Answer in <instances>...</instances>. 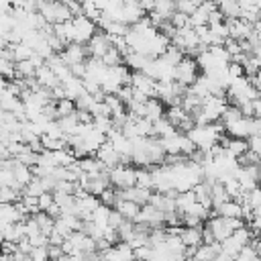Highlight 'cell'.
Instances as JSON below:
<instances>
[{
	"mask_svg": "<svg viewBox=\"0 0 261 261\" xmlns=\"http://www.w3.org/2000/svg\"><path fill=\"white\" fill-rule=\"evenodd\" d=\"M222 133H226L222 122H210V124H196L186 135L190 137V141L196 145L198 151L208 153L214 145H218L222 141Z\"/></svg>",
	"mask_w": 261,
	"mask_h": 261,
	"instance_id": "obj_1",
	"label": "cell"
},
{
	"mask_svg": "<svg viewBox=\"0 0 261 261\" xmlns=\"http://www.w3.org/2000/svg\"><path fill=\"white\" fill-rule=\"evenodd\" d=\"M226 96H230V98H232L234 106H241V104H245V102H253V100L261 98V94H259L257 86H255V84L251 82V77H247V75H245V77L234 80V82L228 86Z\"/></svg>",
	"mask_w": 261,
	"mask_h": 261,
	"instance_id": "obj_2",
	"label": "cell"
},
{
	"mask_svg": "<svg viewBox=\"0 0 261 261\" xmlns=\"http://www.w3.org/2000/svg\"><path fill=\"white\" fill-rule=\"evenodd\" d=\"M245 220L243 218H224V216H212L208 220V228L214 234L216 243H224L228 237H232V232L237 228H243Z\"/></svg>",
	"mask_w": 261,
	"mask_h": 261,
	"instance_id": "obj_3",
	"label": "cell"
},
{
	"mask_svg": "<svg viewBox=\"0 0 261 261\" xmlns=\"http://www.w3.org/2000/svg\"><path fill=\"white\" fill-rule=\"evenodd\" d=\"M39 12L43 14V18L49 24H61V22H67L73 18L69 6L63 2H57V0H41Z\"/></svg>",
	"mask_w": 261,
	"mask_h": 261,
	"instance_id": "obj_4",
	"label": "cell"
},
{
	"mask_svg": "<svg viewBox=\"0 0 261 261\" xmlns=\"http://www.w3.org/2000/svg\"><path fill=\"white\" fill-rule=\"evenodd\" d=\"M145 73L149 77H153L155 82H173L175 80V63H171L165 55L155 57L149 61Z\"/></svg>",
	"mask_w": 261,
	"mask_h": 261,
	"instance_id": "obj_5",
	"label": "cell"
},
{
	"mask_svg": "<svg viewBox=\"0 0 261 261\" xmlns=\"http://www.w3.org/2000/svg\"><path fill=\"white\" fill-rule=\"evenodd\" d=\"M198 71H200V65H198L196 57L186 55V57L175 65V82L181 84L184 88H190V86H194L196 80L200 77Z\"/></svg>",
	"mask_w": 261,
	"mask_h": 261,
	"instance_id": "obj_6",
	"label": "cell"
},
{
	"mask_svg": "<svg viewBox=\"0 0 261 261\" xmlns=\"http://www.w3.org/2000/svg\"><path fill=\"white\" fill-rule=\"evenodd\" d=\"M108 175H110L112 188H116V190H128L133 186H137V169L130 167L128 163H120V165L112 167L108 171Z\"/></svg>",
	"mask_w": 261,
	"mask_h": 261,
	"instance_id": "obj_7",
	"label": "cell"
},
{
	"mask_svg": "<svg viewBox=\"0 0 261 261\" xmlns=\"http://www.w3.org/2000/svg\"><path fill=\"white\" fill-rule=\"evenodd\" d=\"M73 31H75V43L80 45H88L92 41V37L100 31L98 24L94 20H90L88 16L80 14V16H73Z\"/></svg>",
	"mask_w": 261,
	"mask_h": 261,
	"instance_id": "obj_8",
	"label": "cell"
},
{
	"mask_svg": "<svg viewBox=\"0 0 261 261\" xmlns=\"http://www.w3.org/2000/svg\"><path fill=\"white\" fill-rule=\"evenodd\" d=\"M130 86H133L135 94H141L145 98H155L157 96V82L153 77H149L145 71H133Z\"/></svg>",
	"mask_w": 261,
	"mask_h": 261,
	"instance_id": "obj_9",
	"label": "cell"
},
{
	"mask_svg": "<svg viewBox=\"0 0 261 261\" xmlns=\"http://www.w3.org/2000/svg\"><path fill=\"white\" fill-rule=\"evenodd\" d=\"M228 137L232 139H249L251 135H255V118H249V116H241L239 120H232L228 124H224Z\"/></svg>",
	"mask_w": 261,
	"mask_h": 261,
	"instance_id": "obj_10",
	"label": "cell"
},
{
	"mask_svg": "<svg viewBox=\"0 0 261 261\" xmlns=\"http://www.w3.org/2000/svg\"><path fill=\"white\" fill-rule=\"evenodd\" d=\"M165 216H167V214L161 212L157 206L145 204V206H141V212H139V216H137L135 222L147 224V226H151V228H157V226H165Z\"/></svg>",
	"mask_w": 261,
	"mask_h": 261,
	"instance_id": "obj_11",
	"label": "cell"
},
{
	"mask_svg": "<svg viewBox=\"0 0 261 261\" xmlns=\"http://www.w3.org/2000/svg\"><path fill=\"white\" fill-rule=\"evenodd\" d=\"M104 261H137L135 259V249L128 243H116L110 249H106L104 253H100Z\"/></svg>",
	"mask_w": 261,
	"mask_h": 261,
	"instance_id": "obj_12",
	"label": "cell"
},
{
	"mask_svg": "<svg viewBox=\"0 0 261 261\" xmlns=\"http://www.w3.org/2000/svg\"><path fill=\"white\" fill-rule=\"evenodd\" d=\"M226 27H228V37L230 39H237V41H249V37L253 35V24L247 22L245 18H228L226 20Z\"/></svg>",
	"mask_w": 261,
	"mask_h": 261,
	"instance_id": "obj_13",
	"label": "cell"
},
{
	"mask_svg": "<svg viewBox=\"0 0 261 261\" xmlns=\"http://www.w3.org/2000/svg\"><path fill=\"white\" fill-rule=\"evenodd\" d=\"M86 47H88V55H90V57L102 59V57L106 55V51L112 47V41H110V37H108L104 31H98Z\"/></svg>",
	"mask_w": 261,
	"mask_h": 261,
	"instance_id": "obj_14",
	"label": "cell"
},
{
	"mask_svg": "<svg viewBox=\"0 0 261 261\" xmlns=\"http://www.w3.org/2000/svg\"><path fill=\"white\" fill-rule=\"evenodd\" d=\"M27 218H29V214L24 212L20 202H16V204H2L0 206V222L16 224V222H24Z\"/></svg>",
	"mask_w": 261,
	"mask_h": 261,
	"instance_id": "obj_15",
	"label": "cell"
},
{
	"mask_svg": "<svg viewBox=\"0 0 261 261\" xmlns=\"http://www.w3.org/2000/svg\"><path fill=\"white\" fill-rule=\"evenodd\" d=\"M59 55H61L63 61L71 67V65H77V63L88 61V59H86V55H88V47H86V45H80V43H71V45H67Z\"/></svg>",
	"mask_w": 261,
	"mask_h": 261,
	"instance_id": "obj_16",
	"label": "cell"
},
{
	"mask_svg": "<svg viewBox=\"0 0 261 261\" xmlns=\"http://www.w3.org/2000/svg\"><path fill=\"white\" fill-rule=\"evenodd\" d=\"M151 196H153L151 190L139 188V186H133V188H128V190H118V198L130 200V202H135V204H139V206L149 204V202H151Z\"/></svg>",
	"mask_w": 261,
	"mask_h": 261,
	"instance_id": "obj_17",
	"label": "cell"
},
{
	"mask_svg": "<svg viewBox=\"0 0 261 261\" xmlns=\"http://www.w3.org/2000/svg\"><path fill=\"white\" fill-rule=\"evenodd\" d=\"M96 157L106 165V169H108V171H110L112 167H116V165H120V163H122V157L114 151V147H112L110 143H104V145L96 151Z\"/></svg>",
	"mask_w": 261,
	"mask_h": 261,
	"instance_id": "obj_18",
	"label": "cell"
},
{
	"mask_svg": "<svg viewBox=\"0 0 261 261\" xmlns=\"http://www.w3.org/2000/svg\"><path fill=\"white\" fill-rule=\"evenodd\" d=\"M181 241L188 249H198L204 245V226H186L181 232Z\"/></svg>",
	"mask_w": 261,
	"mask_h": 261,
	"instance_id": "obj_19",
	"label": "cell"
},
{
	"mask_svg": "<svg viewBox=\"0 0 261 261\" xmlns=\"http://www.w3.org/2000/svg\"><path fill=\"white\" fill-rule=\"evenodd\" d=\"M212 216H224V218H243L245 216V208H243V204H239L237 200H228V202H224L222 206H218L214 212H212ZM210 216V218H212Z\"/></svg>",
	"mask_w": 261,
	"mask_h": 261,
	"instance_id": "obj_20",
	"label": "cell"
},
{
	"mask_svg": "<svg viewBox=\"0 0 261 261\" xmlns=\"http://www.w3.org/2000/svg\"><path fill=\"white\" fill-rule=\"evenodd\" d=\"M0 232H2V241L20 243L24 239V222H16V224L0 222Z\"/></svg>",
	"mask_w": 261,
	"mask_h": 261,
	"instance_id": "obj_21",
	"label": "cell"
},
{
	"mask_svg": "<svg viewBox=\"0 0 261 261\" xmlns=\"http://www.w3.org/2000/svg\"><path fill=\"white\" fill-rule=\"evenodd\" d=\"M77 167L82 173H88V175H100V173H106V165L94 155V157H84V159H77Z\"/></svg>",
	"mask_w": 261,
	"mask_h": 261,
	"instance_id": "obj_22",
	"label": "cell"
},
{
	"mask_svg": "<svg viewBox=\"0 0 261 261\" xmlns=\"http://www.w3.org/2000/svg\"><path fill=\"white\" fill-rule=\"evenodd\" d=\"M220 143H222L224 151H226L230 157H237V159H241V157L249 151V143H247L245 139H232V137H228V139H222Z\"/></svg>",
	"mask_w": 261,
	"mask_h": 261,
	"instance_id": "obj_23",
	"label": "cell"
},
{
	"mask_svg": "<svg viewBox=\"0 0 261 261\" xmlns=\"http://www.w3.org/2000/svg\"><path fill=\"white\" fill-rule=\"evenodd\" d=\"M114 210L120 212V216H122L124 220H133V222H135L137 216H139V212H141V206L135 204V202H130V200H122V198H118Z\"/></svg>",
	"mask_w": 261,
	"mask_h": 261,
	"instance_id": "obj_24",
	"label": "cell"
},
{
	"mask_svg": "<svg viewBox=\"0 0 261 261\" xmlns=\"http://www.w3.org/2000/svg\"><path fill=\"white\" fill-rule=\"evenodd\" d=\"M37 82H39V86L41 88H47V90H53V88H57L61 82L57 80V75L53 73V69L45 63L43 67H39V71H37Z\"/></svg>",
	"mask_w": 261,
	"mask_h": 261,
	"instance_id": "obj_25",
	"label": "cell"
},
{
	"mask_svg": "<svg viewBox=\"0 0 261 261\" xmlns=\"http://www.w3.org/2000/svg\"><path fill=\"white\" fill-rule=\"evenodd\" d=\"M220 253V243H212V245H200L194 251L192 261H216V255Z\"/></svg>",
	"mask_w": 261,
	"mask_h": 261,
	"instance_id": "obj_26",
	"label": "cell"
},
{
	"mask_svg": "<svg viewBox=\"0 0 261 261\" xmlns=\"http://www.w3.org/2000/svg\"><path fill=\"white\" fill-rule=\"evenodd\" d=\"M151 57L143 55V53H137V51H130L126 57H124V65L130 69V71H145L147 65H149Z\"/></svg>",
	"mask_w": 261,
	"mask_h": 261,
	"instance_id": "obj_27",
	"label": "cell"
},
{
	"mask_svg": "<svg viewBox=\"0 0 261 261\" xmlns=\"http://www.w3.org/2000/svg\"><path fill=\"white\" fill-rule=\"evenodd\" d=\"M63 88H65V96L69 98V100H77V98H82L84 94H86V88H84V80H80V77H71V80H67L65 84H61Z\"/></svg>",
	"mask_w": 261,
	"mask_h": 261,
	"instance_id": "obj_28",
	"label": "cell"
},
{
	"mask_svg": "<svg viewBox=\"0 0 261 261\" xmlns=\"http://www.w3.org/2000/svg\"><path fill=\"white\" fill-rule=\"evenodd\" d=\"M196 202H198V198H196V192H194V190H190V192H179V194L175 196V206H177V212H179V214H186Z\"/></svg>",
	"mask_w": 261,
	"mask_h": 261,
	"instance_id": "obj_29",
	"label": "cell"
},
{
	"mask_svg": "<svg viewBox=\"0 0 261 261\" xmlns=\"http://www.w3.org/2000/svg\"><path fill=\"white\" fill-rule=\"evenodd\" d=\"M6 47L10 49V55H12V59L16 63L18 61H27V59H31L35 55V51L24 43H12V45H6Z\"/></svg>",
	"mask_w": 261,
	"mask_h": 261,
	"instance_id": "obj_30",
	"label": "cell"
},
{
	"mask_svg": "<svg viewBox=\"0 0 261 261\" xmlns=\"http://www.w3.org/2000/svg\"><path fill=\"white\" fill-rule=\"evenodd\" d=\"M175 133H177V128L167 120V116L161 118V120H157V122H153V135L157 139H165V137H171Z\"/></svg>",
	"mask_w": 261,
	"mask_h": 261,
	"instance_id": "obj_31",
	"label": "cell"
},
{
	"mask_svg": "<svg viewBox=\"0 0 261 261\" xmlns=\"http://www.w3.org/2000/svg\"><path fill=\"white\" fill-rule=\"evenodd\" d=\"M110 214H112V208L102 204V206H100V208H98V210L92 214V218H90V220H92L94 224H98L100 228H108V222H110Z\"/></svg>",
	"mask_w": 261,
	"mask_h": 261,
	"instance_id": "obj_32",
	"label": "cell"
},
{
	"mask_svg": "<svg viewBox=\"0 0 261 261\" xmlns=\"http://www.w3.org/2000/svg\"><path fill=\"white\" fill-rule=\"evenodd\" d=\"M75 110H77V106H75V102L69 100V98H63V100H57V102H55V114H57V118L69 116V114H73Z\"/></svg>",
	"mask_w": 261,
	"mask_h": 261,
	"instance_id": "obj_33",
	"label": "cell"
},
{
	"mask_svg": "<svg viewBox=\"0 0 261 261\" xmlns=\"http://www.w3.org/2000/svg\"><path fill=\"white\" fill-rule=\"evenodd\" d=\"M102 61L108 65V67H116V65H124V55L112 45L108 51H106V55L102 57Z\"/></svg>",
	"mask_w": 261,
	"mask_h": 261,
	"instance_id": "obj_34",
	"label": "cell"
},
{
	"mask_svg": "<svg viewBox=\"0 0 261 261\" xmlns=\"http://www.w3.org/2000/svg\"><path fill=\"white\" fill-rule=\"evenodd\" d=\"M137 186L139 188H147V190L153 188V173L147 167H139L137 169Z\"/></svg>",
	"mask_w": 261,
	"mask_h": 261,
	"instance_id": "obj_35",
	"label": "cell"
},
{
	"mask_svg": "<svg viewBox=\"0 0 261 261\" xmlns=\"http://www.w3.org/2000/svg\"><path fill=\"white\" fill-rule=\"evenodd\" d=\"M0 69L4 80H16V61L12 59H0Z\"/></svg>",
	"mask_w": 261,
	"mask_h": 261,
	"instance_id": "obj_36",
	"label": "cell"
},
{
	"mask_svg": "<svg viewBox=\"0 0 261 261\" xmlns=\"http://www.w3.org/2000/svg\"><path fill=\"white\" fill-rule=\"evenodd\" d=\"M261 257H259V253L255 251V247L249 243L247 247H243L241 249V253L237 255V261H259Z\"/></svg>",
	"mask_w": 261,
	"mask_h": 261,
	"instance_id": "obj_37",
	"label": "cell"
},
{
	"mask_svg": "<svg viewBox=\"0 0 261 261\" xmlns=\"http://www.w3.org/2000/svg\"><path fill=\"white\" fill-rule=\"evenodd\" d=\"M153 255H155V249L151 245H143V247L135 249V259L137 261H153Z\"/></svg>",
	"mask_w": 261,
	"mask_h": 261,
	"instance_id": "obj_38",
	"label": "cell"
},
{
	"mask_svg": "<svg viewBox=\"0 0 261 261\" xmlns=\"http://www.w3.org/2000/svg\"><path fill=\"white\" fill-rule=\"evenodd\" d=\"M37 200H39V210H41V212H49V208L55 204L53 192H45V194H41Z\"/></svg>",
	"mask_w": 261,
	"mask_h": 261,
	"instance_id": "obj_39",
	"label": "cell"
},
{
	"mask_svg": "<svg viewBox=\"0 0 261 261\" xmlns=\"http://www.w3.org/2000/svg\"><path fill=\"white\" fill-rule=\"evenodd\" d=\"M169 22L179 31V29L190 27V16H188V14H181V12H175V14L171 16V20H169Z\"/></svg>",
	"mask_w": 261,
	"mask_h": 261,
	"instance_id": "obj_40",
	"label": "cell"
},
{
	"mask_svg": "<svg viewBox=\"0 0 261 261\" xmlns=\"http://www.w3.org/2000/svg\"><path fill=\"white\" fill-rule=\"evenodd\" d=\"M247 143H249V151H253V153H257L261 157V137L259 135H251L247 139Z\"/></svg>",
	"mask_w": 261,
	"mask_h": 261,
	"instance_id": "obj_41",
	"label": "cell"
},
{
	"mask_svg": "<svg viewBox=\"0 0 261 261\" xmlns=\"http://www.w3.org/2000/svg\"><path fill=\"white\" fill-rule=\"evenodd\" d=\"M65 253H63V249L59 247V245H49V257L51 259H59V257H63Z\"/></svg>",
	"mask_w": 261,
	"mask_h": 261,
	"instance_id": "obj_42",
	"label": "cell"
},
{
	"mask_svg": "<svg viewBox=\"0 0 261 261\" xmlns=\"http://www.w3.org/2000/svg\"><path fill=\"white\" fill-rule=\"evenodd\" d=\"M253 118L261 120V98H257V100L253 102Z\"/></svg>",
	"mask_w": 261,
	"mask_h": 261,
	"instance_id": "obj_43",
	"label": "cell"
},
{
	"mask_svg": "<svg viewBox=\"0 0 261 261\" xmlns=\"http://www.w3.org/2000/svg\"><path fill=\"white\" fill-rule=\"evenodd\" d=\"M69 261H90V255L86 253H73V255H67Z\"/></svg>",
	"mask_w": 261,
	"mask_h": 261,
	"instance_id": "obj_44",
	"label": "cell"
},
{
	"mask_svg": "<svg viewBox=\"0 0 261 261\" xmlns=\"http://www.w3.org/2000/svg\"><path fill=\"white\" fill-rule=\"evenodd\" d=\"M51 261H69V259H67V255H63V257H59V259H51Z\"/></svg>",
	"mask_w": 261,
	"mask_h": 261,
	"instance_id": "obj_45",
	"label": "cell"
},
{
	"mask_svg": "<svg viewBox=\"0 0 261 261\" xmlns=\"http://www.w3.org/2000/svg\"><path fill=\"white\" fill-rule=\"evenodd\" d=\"M255 55H257V57L261 59V47H257V49H255Z\"/></svg>",
	"mask_w": 261,
	"mask_h": 261,
	"instance_id": "obj_46",
	"label": "cell"
},
{
	"mask_svg": "<svg viewBox=\"0 0 261 261\" xmlns=\"http://www.w3.org/2000/svg\"><path fill=\"white\" fill-rule=\"evenodd\" d=\"M259 20H261V10H259Z\"/></svg>",
	"mask_w": 261,
	"mask_h": 261,
	"instance_id": "obj_47",
	"label": "cell"
},
{
	"mask_svg": "<svg viewBox=\"0 0 261 261\" xmlns=\"http://www.w3.org/2000/svg\"><path fill=\"white\" fill-rule=\"evenodd\" d=\"M186 261H192V259H186Z\"/></svg>",
	"mask_w": 261,
	"mask_h": 261,
	"instance_id": "obj_48",
	"label": "cell"
},
{
	"mask_svg": "<svg viewBox=\"0 0 261 261\" xmlns=\"http://www.w3.org/2000/svg\"><path fill=\"white\" fill-rule=\"evenodd\" d=\"M259 94H261V90H259Z\"/></svg>",
	"mask_w": 261,
	"mask_h": 261,
	"instance_id": "obj_49",
	"label": "cell"
}]
</instances>
